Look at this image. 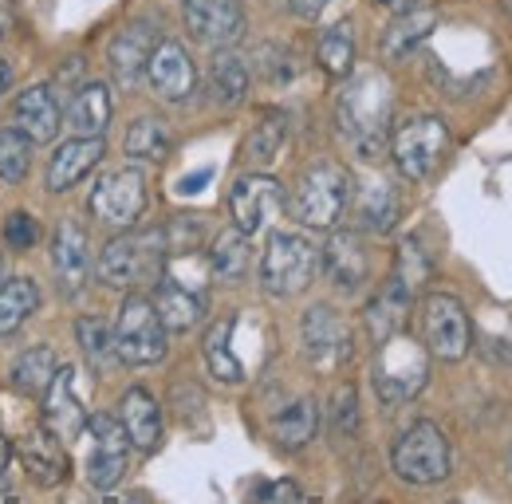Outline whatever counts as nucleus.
Wrapping results in <instances>:
<instances>
[{
    "label": "nucleus",
    "mask_w": 512,
    "mask_h": 504,
    "mask_svg": "<svg viewBox=\"0 0 512 504\" xmlns=\"http://www.w3.org/2000/svg\"><path fill=\"white\" fill-rule=\"evenodd\" d=\"M390 111H394V87L383 71H363L355 75L343 95H339V130L363 158H379L390 130Z\"/></svg>",
    "instance_id": "1"
},
{
    "label": "nucleus",
    "mask_w": 512,
    "mask_h": 504,
    "mask_svg": "<svg viewBox=\"0 0 512 504\" xmlns=\"http://www.w3.org/2000/svg\"><path fill=\"white\" fill-rule=\"evenodd\" d=\"M166 260V233H127L115 237L99 256V280L107 288H138V284H158Z\"/></svg>",
    "instance_id": "2"
},
{
    "label": "nucleus",
    "mask_w": 512,
    "mask_h": 504,
    "mask_svg": "<svg viewBox=\"0 0 512 504\" xmlns=\"http://www.w3.org/2000/svg\"><path fill=\"white\" fill-rule=\"evenodd\" d=\"M375 390H379V398H383L386 406H398V402H410L422 386H426V378H430V359H426V351L410 339V335H390L379 343V355H375Z\"/></svg>",
    "instance_id": "3"
},
{
    "label": "nucleus",
    "mask_w": 512,
    "mask_h": 504,
    "mask_svg": "<svg viewBox=\"0 0 512 504\" xmlns=\"http://www.w3.org/2000/svg\"><path fill=\"white\" fill-rule=\"evenodd\" d=\"M115 355L127 367H154L166 359V323L154 312V300L130 296L115 319Z\"/></svg>",
    "instance_id": "4"
},
{
    "label": "nucleus",
    "mask_w": 512,
    "mask_h": 504,
    "mask_svg": "<svg viewBox=\"0 0 512 504\" xmlns=\"http://www.w3.org/2000/svg\"><path fill=\"white\" fill-rule=\"evenodd\" d=\"M316 264H320V252L308 237L272 233L264 260H260V284L272 296H296V292H304L312 284Z\"/></svg>",
    "instance_id": "5"
},
{
    "label": "nucleus",
    "mask_w": 512,
    "mask_h": 504,
    "mask_svg": "<svg viewBox=\"0 0 512 504\" xmlns=\"http://www.w3.org/2000/svg\"><path fill=\"white\" fill-rule=\"evenodd\" d=\"M390 465L406 485H442L449 477V441L434 422L410 426L390 449Z\"/></svg>",
    "instance_id": "6"
},
{
    "label": "nucleus",
    "mask_w": 512,
    "mask_h": 504,
    "mask_svg": "<svg viewBox=\"0 0 512 504\" xmlns=\"http://www.w3.org/2000/svg\"><path fill=\"white\" fill-rule=\"evenodd\" d=\"M347 197H351V178L343 166L335 162H316L304 178H300V189L292 197V213L300 225L308 229H331L343 209H347Z\"/></svg>",
    "instance_id": "7"
},
{
    "label": "nucleus",
    "mask_w": 512,
    "mask_h": 504,
    "mask_svg": "<svg viewBox=\"0 0 512 504\" xmlns=\"http://www.w3.org/2000/svg\"><path fill=\"white\" fill-rule=\"evenodd\" d=\"M390 150H394V162H398L402 178L422 182V178H430V174L446 162L449 126L442 123L438 115H418V119H410V123L398 126Z\"/></svg>",
    "instance_id": "8"
},
{
    "label": "nucleus",
    "mask_w": 512,
    "mask_h": 504,
    "mask_svg": "<svg viewBox=\"0 0 512 504\" xmlns=\"http://www.w3.org/2000/svg\"><path fill=\"white\" fill-rule=\"evenodd\" d=\"M87 434L95 438V449L87 457V481L95 489H115L127 473V430L115 414H87Z\"/></svg>",
    "instance_id": "9"
},
{
    "label": "nucleus",
    "mask_w": 512,
    "mask_h": 504,
    "mask_svg": "<svg viewBox=\"0 0 512 504\" xmlns=\"http://www.w3.org/2000/svg\"><path fill=\"white\" fill-rule=\"evenodd\" d=\"M422 339L438 359H461L469 351V315L453 296H426L422 304Z\"/></svg>",
    "instance_id": "10"
},
{
    "label": "nucleus",
    "mask_w": 512,
    "mask_h": 504,
    "mask_svg": "<svg viewBox=\"0 0 512 504\" xmlns=\"http://www.w3.org/2000/svg\"><path fill=\"white\" fill-rule=\"evenodd\" d=\"M91 209H95V217L103 225L130 229L142 217V209H146V178H142V170H115V174H107L95 186V193H91Z\"/></svg>",
    "instance_id": "11"
},
{
    "label": "nucleus",
    "mask_w": 512,
    "mask_h": 504,
    "mask_svg": "<svg viewBox=\"0 0 512 504\" xmlns=\"http://www.w3.org/2000/svg\"><path fill=\"white\" fill-rule=\"evenodd\" d=\"M182 16H186V32L197 44H209V48H229L245 32L241 0H186Z\"/></svg>",
    "instance_id": "12"
},
{
    "label": "nucleus",
    "mask_w": 512,
    "mask_h": 504,
    "mask_svg": "<svg viewBox=\"0 0 512 504\" xmlns=\"http://www.w3.org/2000/svg\"><path fill=\"white\" fill-rule=\"evenodd\" d=\"M304 347H308V359L320 367V371H335L351 359V327L347 319L327 308V304H316L304 315Z\"/></svg>",
    "instance_id": "13"
},
{
    "label": "nucleus",
    "mask_w": 512,
    "mask_h": 504,
    "mask_svg": "<svg viewBox=\"0 0 512 504\" xmlns=\"http://www.w3.org/2000/svg\"><path fill=\"white\" fill-rule=\"evenodd\" d=\"M280 209H284V189H280V182H272L264 174L241 178L229 193V213H233V221H237V229L245 237H256Z\"/></svg>",
    "instance_id": "14"
},
{
    "label": "nucleus",
    "mask_w": 512,
    "mask_h": 504,
    "mask_svg": "<svg viewBox=\"0 0 512 504\" xmlns=\"http://www.w3.org/2000/svg\"><path fill=\"white\" fill-rule=\"evenodd\" d=\"M146 79L150 87L166 99V103H186L197 87V71H193L190 52L174 40H162L154 52H150V63H146Z\"/></svg>",
    "instance_id": "15"
},
{
    "label": "nucleus",
    "mask_w": 512,
    "mask_h": 504,
    "mask_svg": "<svg viewBox=\"0 0 512 504\" xmlns=\"http://www.w3.org/2000/svg\"><path fill=\"white\" fill-rule=\"evenodd\" d=\"M71 378H75V371H71V367H60L56 378L48 382V390H44V426L64 441L79 438V434L87 430V410H83V402L75 398Z\"/></svg>",
    "instance_id": "16"
},
{
    "label": "nucleus",
    "mask_w": 512,
    "mask_h": 504,
    "mask_svg": "<svg viewBox=\"0 0 512 504\" xmlns=\"http://www.w3.org/2000/svg\"><path fill=\"white\" fill-rule=\"evenodd\" d=\"M52 268H56V284L64 296H79L83 284H87V268H91V256H87V237L79 225L64 221L56 229V241H52Z\"/></svg>",
    "instance_id": "17"
},
{
    "label": "nucleus",
    "mask_w": 512,
    "mask_h": 504,
    "mask_svg": "<svg viewBox=\"0 0 512 504\" xmlns=\"http://www.w3.org/2000/svg\"><path fill=\"white\" fill-rule=\"evenodd\" d=\"M154 288H158L154 292V312L166 323V331H190L205 312V292L193 288V284H182L178 276H158Z\"/></svg>",
    "instance_id": "18"
},
{
    "label": "nucleus",
    "mask_w": 512,
    "mask_h": 504,
    "mask_svg": "<svg viewBox=\"0 0 512 504\" xmlns=\"http://www.w3.org/2000/svg\"><path fill=\"white\" fill-rule=\"evenodd\" d=\"M103 158V138H91V134H75L71 142H64L52 162H48V189L52 193H64L79 178H87L95 170V162Z\"/></svg>",
    "instance_id": "19"
},
{
    "label": "nucleus",
    "mask_w": 512,
    "mask_h": 504,
    "mask_svg": "<svg viewBox=\"0 0 512 504\" xmlns=\"http://www.w3.org/2000/svg\"><path fill=\"white\" fill-rule=\"evenodd\" d=\"M367 249L359 241V233H335L323 249V272L335 288L343 292H359L363 280H367Z\"/></svg>",
    "instance_id": "20"
},
{
    "label": "nucleus",
    "mask_w": 512,
    "mask_h": 504,
    "mask_svg": "<svg viewBox=\"0 0 512 504\" xmlns=\"http://www.w3.org/2000/svg\"><path fill=\"white\" fill-rule=\"evenodd\" d=\"M119 422H123V430H127L130 445L142 449V453H150V449L162 441V414H158V402H154L142 386H134V390L123 394Z\"/></svg>",
    "instance_id": "21"
},
{
    "label": "nucleus",
    "mask_w": 512,
    "mask_h": 504,
    "mask_svg": "<svg viewBox=\"0 0 512 504\" xmlns=\"http://www.w3.org/2000/svg\"><path fill=\"white\" fill-rule=\"evenodd\" d=\"M158 48V32L150 28V24H130L123 28L115 40H111V67H115V75L123 79V83H134V79H142V71H146V63H150V52Z\"/></svg>",
    "instance_id": "22"
},
{
    "label": "nucleus",
    "mask_w": 512,
    "mask_h": 504,
    "mask_svg": "<svg viewBox=\"0 0 512 504\" xmlns=\"http://www.w3.org/2000/svg\"><path fill=\"white\" fill-rule=\"evenodd\" d=\"M16 123L32 142H52L60 134V103L52 95V87H28L16 99Z\"/></svg>",
    "instance_id": "23"
},
{
    "label": "nucleus",
    "mask_w": 512,
    "mask_h": 504,
    "mask_svg": "<svg viewBox=\"0 0 512 504\" xmlns=\"http://www.w3.org/2000/svg\"><path fill=\"white\" fill-rule=\"evenodd\" d=\"M434 28H438V12L434 8H406V12H398L383 36V56L386 60L410 56Z\"/></svg>",
    "instance_id": "24"
},
{
    "label": "nucleus",
    "mask_w": 512,
    "mask_h": 504,
    "mask_svg": "<svg viewBox=\"0 0 512 504\" xmlns=\"http://www.w3.org/2000/svg\"><path fill=\"white\" fill-rule=\"evenodd\" d=\"M320 430V406L316 398H296L272 418V438L284 449H304Z\"/></svg>",
    "instance_id": "25"
},
{
    "label": "nucleus",
    "mask_w": 512,
    "mask_h": 504,
    "mask_svg": "<svg viewBox=\"0 0 512 504\" xmlns=\"http://www.w3.org/2000/svg\"><path fill=\"white\" fill-rule=\"evenodd\" d=\"M406 312H410V288L394 276L383 292L367 304V331L375 335V343H383V339H390V335H398Z\"/></svg>",
    "instance_id": "26"
},
{
    "label": "nucleus",
    "mask_w": 512,
    "mask_h": 504,
    "mask_svg": "<svg viewBox=\"0 0 512 504\" xmlns=\"http://www.w3.org/2000/svg\"><path fill=\"white\" fill-rule=\"evenodd\" d=\"M209 95L221 107H237L249 95V63L241 60L237 52L221 48L213 63H209Z\"/></svg>",
    "instance_id": "27"
},
{
    "label": "nucleus",
    "mask_w": 512,
    "mask_h": 504,
    "mask_svg": "<svg viewBox=\"0 0 512 504\" xmlns=\"http://www.w3.org/2000/svg\"><path fill=\"white\" fill-rule=\"evenodd\" d=\"M20 453H24V469H28V477H32L36 485H56V481H64L67 461H64V449L56 445V434H52V430L28 434Z\"/></svg>",
    "instance_id": "28"
},
{
    "label": "nucleus",
    "mask_w": 512,
    "mask_h": 504,
    "mask_svg": "<svg viewBox=\"0 0 512 504\" xmlns=\"http://www.w3.org/2000/svg\"><path fill=\"white\" fill-rule=\"evenodd\" d=\"M111 91L103 83H87L83 91H75V103H71V126L79 134H91V138H103V130L111 126Z\"/></svg>",
    "instance_id": "29"
},
{
    "label": "nucleus",
    "mask_w": 512,
    "mask_h": 504,
    "mask_svg": "<svg viewBox=\"0 0 512 504\" xmlns=\"http://www.w3.org/2000/svg\"><path fill=\"white\" fill-rule=\"evenodd\" d=\"M249 237L241 233V229H225L217 241H213V252H209V272L217 276V280H225V284H233V280H241L245 272H249Z\"/></svg>",
    "instance_id": "30"
},
{
    "label": "nucleus",
    "mask_w": 512,
    "mask_h": 504,
    "mask_svg": "<svg viewBox=\"0 0 512 504\" xmlns=\"http://www.w3.org/2000/svg\"><path fill=\"white\" fill-rule=\"evenodd\" d=\"M229 339H233V319H217L205 335V367L217 382H241L245 378V367L237 363Z\"/></svg>",
    "instance_id": "31"
},
{
    "label": "nucleus",
    "mask_w": 512,
    "mask_h": 504,
    "mask_svg": "<svg viewBox=\"0 0 512 504\" xmlns=\"http://www.w3.org/2000/svg\"><path fill=\"white\" fill-rule=\"evenodd\" d=\"M36 308H40V288L28 276H16V280L0 284V335L16 331Z\"/></svg>",
    "instance_id": "32"
},
{
    "label": "nucleus",
    "mask_w": 512,
    "mask_h": 504,
    "mask_svg": "<svg viewBox=\"0 0 512 504\" xmlns=\"http://www.w3.org/2000/svg\"><path fill=\"white\" fill-rule=\"evenodd\" d=\"M56 355H52V347H28L20 359H16V367H12V382H16V390H24V394H44L48 390V382L56 378Z\"/></svg>",
    "instance_id": "33"
},
{
    "label": "nucleus",
    "mask_w": 512,
    "mask_h": 504,
    "mask_svg": "<svg viewBox=\"0 0 512 504\" xmlns=\"http://www.w3.org/2000/svg\"><path fill=\"white\" fill-rule=\"evenodd\" d=\"M394 217H398V197H394V189L386 186L383 178H371V182L363 186L359 221H363L367 229H375V233H386V229L394 225Z\"/></svg>",
    "instance_id": "34"
},
{
    "label": "nucleus",
    "mask_w": 512,
    "mask_h": 504,
    "mask_svg": "<svg viewBox=\"0 0 512 504\" xmlns=\"http://www.w3.org/2000/svg\"><path fill=\"white\" fill-rule=\"evenodd\" d=\"M28 166H32V138L24 130L0 126V182H8V186L24 182Z\"/></svg>",
    "instance_id": "35"
},
{
    "label": "nucleus",
    "mask_w": 512,
    "mask_h": 504,
    "mask_svg": "<svg viewBox=\"0 0 512 504\" xmlns=\"http://www.w3.org/2000/svg\"><path fill=\"white\" fill-rule=\"evenodd\" d=\"M316 60L327 75H347L351 63H355V36H351V24H335L327 28L316 44Z\"/></svg>",
    "instance_id": "36"
},
{
    "label": "nucleus",
    "mask_w": 512,
    "mask_h": 504,
    "mask_svg": "<svg viewBox=\"0 0 512 504\" xmlns=\"http://www.w3.org/2000/svg\"><path fill=\"white\" fill-rule=\"evenodd\" d=\"M127 154L130 158H142V162H162L166 150H170V130L158 119H138L127 130Z\"/></svg>",
    "instance_id": "37"
},
{
    "label": "nucleus",
    "mask_w": 512,
    "mask_h": 504,
    "mask_svg": "<svg viewBox=\"0 0 512 504\" xmlns=\"http://www.w3.org/2000/svg\"><path fill=\"white\" fill-rule=\"evenodd\" d=\"M75 339H79L83 355H87L95 367H107V363L119 359V355H115V335H111V327H107L99 315H83V319L75 323Z\"/></svg>",
    "instance_id": "38"
},
{
    "label": "nucleus",
    "mask_w": 512,
    "mask_h": 504,
    "mask_svg": "<svg viewBox=\"0 0 512 504\" xmlns=\"http://www.w3.org/2000/svg\"><path fill=\"white\" fill-rule=\"evenodd\" d=\"M280 146H284V119H280V115H268V119H260L256 130L249 134L245 154H249L253 166H272V158L280 154Z\"/></svg>",
    "instance_id": "39"
},
{
    "label": "nucleus",
    "mask_w": 512,
    "mask_h": 504,
    "mask_svg": "<svg viewBox=\"0 0 512 504\" xmlns=\"http://www.w3.org/2000/svg\"><path fill=\"white\" fill-rule=\"evenodd\" d=\"M426 276H430V260L418 252V241H406V245H402V260H398V280L414 292Z\"/></svg>",
    "instance_id": "40"
},
{
    "label": "nucleus",
    "mask_w": 512,
    "mask_h": 504,
    "mask_svg": "<svg viewBox=\"0 0 512 504\" xmlns=\"http://www.w3.org/2000/svg\"><path fill=\"white\" fill-rule=\"evenodd\" d=\"M4 241H8L12 249H32V245L40 241V229H36V221H32L28 213H12V217L4 221Z\"/></svg>",
    "instance_id": "41"
},
{
    "label": "nucleus",
    "mask_w": 512,
    "mask_h": 504,
    "mask_svg": "<svg viewBox=\"0 0 512 504\" xmlns=\"http://www.w3.org/2000/svg\"><path fill=\"white\" fill-rule=\"evenodd\" d=\"M331 426H335L339 434H355V426H359V410H355V390H351V386H343V390L335 394Z\"/></svg>",
    "instance_id": "42"
},
{
    "label": "nucleus",
    "mask_w": 512,
    "mask_h": 504,
    "mask_svg": "<svg viewBox=\"0 0 512 504\" xmlns=\"http://www.w3.org/2000/svg\"><path fill=\"white\" fill-rule=\"evenodd\" d=\"M256 501H304V489L292 481H272L256 489Z\"/></svg>",
    "instance_id": "43"
},
{
    "label": "nucleus",
    "mask_w": 512,
    "mask_h": 504,
    "mask_svg": "<svg viewBox=\"0 0 512 504\" xmlns=\"http://www.w3.org/2000/svg\"><path fill=\"white\" fill-rule=\"evenodd\" d=\"M12 477H16V461H12V445L0 434V493L12 489Z\"/></svg>",
    "instance_id": "44"
},
{
    "label": "nucleus",
    "mask_w": 512,
    "mask_h": 504,
    "mask_svg": "<svg viewBox=\"0 0 512 504\" xmlns=\"http://www.w3.org/2000/svg\"><path fill=\"white\" fill-rule=\"evenodd\" d=\"M12 24H16V20H12V8H8V4L0 0V40H8V32H12Z\"/></svg>",
    "instance_id": "45"
},
{
    "label": "nucleus",
    "mask_w": 512,
    "mask_h": 504,
    "mask_svg": "<svg viewBox=\"0 0 512 504\" xmlns=\"http://www.w3.org/2000/svg\"><path fill=\"white\" fill-rule=\"evenodd\" d=\"M379 4H386L390 12H406V8H414L418 0H379Z\"/></svg>",
    "instance_id": "46"
},
{
    "label": "nucleus",
    "mask_w": 512,
    "mask_h": 504,
    "mask_svg": "<svg viewBox=\"0 0 512 504\" xmlns=\"http://www.w3.org/2000/svg\"><path fill=\"white\" fill-rule=\"evenodd\" d=\"M4 87H8V63L0 60V95H4Z\"/></svg>",
    "instance_id": "47"
},
{
    "label": "nucleus",
    "mask_w": 512,
    "mask_h": 504,
    "mask_svg": "<svg viewBox=\"0 0 512 504\" xmlns=\"http://www.w3.org/2000/svg\"><path fill=\"white\" fill-rule=\"evenodd\" d=\"M509 469H512V449H509Z\"/></svg>",
    "instance_id": "48"
}]
</instances>
